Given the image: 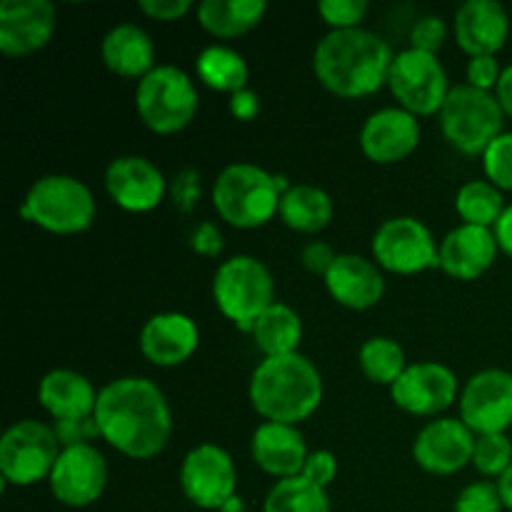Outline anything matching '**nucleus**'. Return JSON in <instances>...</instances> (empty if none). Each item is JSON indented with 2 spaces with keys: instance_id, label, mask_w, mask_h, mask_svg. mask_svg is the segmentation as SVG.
<instances>
[{
  "instance_id": "obj_1",
  "label": "nucleus",
  "mask_w": 512,
  "mask_h": 512,
  "mask_svg": "<svg viewBox=\"0 0 512 512\" xmlns=\"http://www.w3.org/2000/svg\"><path fill=\"white\" fill-rule=\"evenodd\" d=\"M100 438L133 460H150L173 435V413L163 390L148 378H115L98 390L95 405Z\"/></svg>"
},
{
  "instance_id": "obj_2",
  "label": "nucleus",
  "mask_w": 512,
  "mask_h": 512,
  "mask_svg": "<svg viewBox=\"0 0 512 512\" xmlns=\"http://www.w3.org/2000/svg\"><path fill=\"white\" fill-rule=\"evenodd\" d=\"M393 48L388 40L365 28L330 30L313 53L315 78L340 98H365L388 85Z\"/></svg>"
},
{
  "instance_id": "obj_3",
  "label": "nucleus",
  "mask_w": 512,
  "mask_h": 512,
  "mask_svg": "<svg viewBox=\"0 0 512 512\" xmlns=\"http://www.w3.org/2000/svg\"><path fill=\"white\" fill-rule=\"evenodd\" d=\"M250 403L265 423L300 425L323 403L320 370L305 355H280L260 360L248 385Z\"/></svg>"
},
{
  "instance_id": "obj_4",
  "label": "nucleus",
  "mask_w": 512,
  "mask_h": 512,
  "mask_svg": "<svg viewBox=\"0 0 512 512\" xmlns=\"http://www.w3.org/2000/svg\"><path fill=\"white\" fill-rule=\"evenodd\" d=\"M290 185L255 163H233L213 183V208L228 225L253 230L270 223Z\"/></svg>"
},
{
  "instance_id": "obj_5",
  "label": "nucleus",
  "mask_w": 512,
  "mask_h": 512,
  "mask_svg": "<svg viewBox=\"0 0 512 512\" xmlns=\"http://www.w3.org/2000/svg\"><path fill=\"white\" fill-rule=\"evenodd\" d=\"M20 215L53 235H78L93 225L95 195L73 175H43L25 193Z\"/></svg>"
},
{
  "instance_id": "obj_6",
  "label": "nucleus",
  "mask_w": 512,
  "mask_h": 512,
  "mask_svg": "<svg viewBox=\"0 0 512 512\" xmlns=\"http://www.w3.org/2000/svg\"><path fill=\"white\" fill-rule=\"evenodd\" d=\"M213 300L235 328L253 333L255 320L275 303L273 273L253 255H233L215 270Z\"/></svg>"
},
{
  "instance_id": "obj_7",
  "label": "nucleus",
  "mask_w": 512,
  "mask_h": 512,
  "mask_svg": "<svg viewBox=\"0 0 512 512\" xmlns=\"http://www.w3.org/2000/svg\"><path fill=\"white\" fill-rule=\"evenodd\" d=\"M198 88L178 65H158L135 88V110L148 130L173 135L188 128L198 113Z\"/></svg>"
},
{
  "instance_id": "obj_8",
  "label": "nucleus",
  "mask_w": 512,
  "mask_h": 512,
  "mask_svg": "<svg viewBox=\"0 0 512 512\" xmlns=\"http://www.w3.org/2000/svg\"><path fill=\"white\" fill-rule=\"evenodd\" d=\"M438 115L445 140L465 155H483L503 135L505 113L498 98L468 83L450 88Z\"/></svg>"
},
{
  "instance_id": "obj_9",
  "label": "nucleus",
  "mask_w": 512,
  "mask_h": 512,
  "mask_svg": "<svg viewBox=\"0 0 512 512\" xmlns=\"http://www.w3.org/2000/svg\"><path fill=\"white\" fill-rule=\"evenodd\" d=\"M58 438L53 425L40 420H18L10 425L0 440V475L3 485L30 488V485L48 480L60 458Z\"/></svg>"
},
{
  "instance_id": "obj_10",
  "label": "nucleus",
  "mask_w": 512,
  "mask_h": 512,
  "mask_svg": "<svg viewBox=\"0 0 512 512\" xmlns=\"http://www.w3.org/2000/svg\"><path fill=\"white\" fill-rule=\"evenodd\" d=\"M388 88L400 108L413 113L415 118L440 113L450 93L448 73L438 55L415 48L395 53L388 73Z\"/></svg>"
},
{
  "instance_id": "obj_11",
  "label": "nucleus",
  "mask_w": 512,
  "mask_h": 512,
  "mask_svg": "<svg viewBox=\"0 0 512 512\" xmlns=\"http://www.w3.org/2000/svg\"><path fill=\"white\" fill-rule=\"evenodd\" d=\"M373 260L388 273L415 275L440 268V245L423 220L400 215L375 230Z\"/></svg>"
},
{
  "instance_id": "obj_12",
  "label": "nucleus",
  "mask_w": 512,
  "mask_h": 512,
  "mask_svg": "<svg viewBox=\"0 0 512 512\" xmlns=\"http://www.w3.org/2000/svg\"><path fill=\"white\" fill-rule=\"evenodd\" d=\"M180 490L200 510H218L238 495V470L225 448L200 443L180 465Z\"/></svg>"
},
{
  "instance_id": "obj_13",
  "label": "nucleus",
  "mask_w": 512,
  "mask_h": 512,
  "mask_svg": "<svg viewBox=\"0 0 512 512\" xmlns=\"http://www.w3.org/2000/svg\"><path fill=\"white\" fill-rule=\"evenodd\" d=\"M460 420L475 435H500L512 428V373L488 368L475 373L460 393Z\"/></svg>"
},
{
  "instance_id": "obj_14",
  "label": "nucleus",
  "mask_w": 512,
  "mask_h": 512,
  "mask_svg": "<svg viewBox=\"0 0 512 512\" xmlns=\"http://www.w3.org/2000/svg\"><path fill=\"white\" fill-rule=\"evenodd\" d=\"M50 493L65 508L98 503L108 485V463L95 445L65 448L48 478Z\"/></svg>"
},
{
  "instance_id": "obj_15",
  "label": "nucleus",
  "mask_w": 512,
  "mask_h": 512,
  "mask_svg": "<svg viewBox=\"0 0 512 512\" xmlns=\"http://www.w3.org/2000/svg\"><path fill=\"white\" fill-rule=\"evenodd\" d=\"M58 28V10L48 0L0 3V53L28 58L50 43Z\"/></svg>"
},
{
  "instance_id": "obj_16",
  "label": "nucleus",
  "mask_w": 512,
  "mask_h": 512,
  "mask_svg": "<svg viewBox=\"0 0 512 512\" xmlns=\"http://www.w3.org/2000/svg\"><path fill=\"white\" fill-rule=\"evenodd\" d=\"M478 435L460 418H440L425 425L413 443V460L433 475H453L473 463Z\"/></svg>"
},
{
  "instance_id": "obj_17",
  "label": "nucleus",
  "mask_w": 512,
  "mask_h": 512,
  "mask_svg": "<svg viewBox=\"0 0 512 512\" xmlns=\"http://www.w3.org/2000/svg\"><path fill=\"white\" fill-rule=\"evenodd\" d=\"M105 190L118 208L150 213L168 193V180L153 160L143 155H120L105 170Z\"/></svg>"
},
{
  "instance_id": "obj_18",
  "label": "nucleus",
  "mask_w": 512,
  "mask_h": 512,
  "mask_svg": "<svg viewBox=\"0 0 512 512\" xmlns=\"http://www.w3.org/2000/svg\"><path fill=\"white\" fill-rule=\"evenodd\" d=\"M458 378L443 363L408 365L390 388L393 403L410 415H440L458 400Z\"/></svg>"
},
{
  "instance_id": "obj_19",
  "label": "nucleus",
  "mask_w": 512,
  "mask_h": 512,
  "mask_svg": "<svg viewBox=\"0 0 512 512\" xmlns=\"http://www.w3.org/2000/svg\"><path fill=\"white\" fill-rule=\"evenodd\" d=\"M420 145V120L403 108L375 110L360 128V150L378 165H393Z\"/></svg>"
},
{
  "instance_id": "obj_20",
  "label": "nucleus",
  "mask_w": 512,
  "mask_h": 512,
  "mask_svg": "<svg viewBox=\"0 0 512 512\" xmlns=\"http://www.w3.org/2000/svg\"><path fill=\"white\" fill-rule=\"evenodd\" d=\"M140 353L158 368H178L195 355L200 330L190 315L158 313L140 328Z\"/></svg>"
},
{
  "instance_id": "obj_21",
  "label": "nucleus",
  "mask_w": 512,
  "mask_h": 512,
  "mask_svg": "<svg viewBox=\"0 0 512 512\" xmlns=\"http://www.w3.org/2000/svg\"><path fill=\"white\" fill-rule=\"evenodd\" d=\"M453 33L470 58L498 55L510 35V15L498 0H468L455 10Z\"/></svg>"
},
{
  "instance_id": "obj_22",
  "label": "nucleus",
  "mask_w": 512,
  "mask_h": 512,
  "mask_svg": "<svg viewBox=\"0 0 512 512\" xmlns=\"http://www.w3.org/2000/svg\"><path fill=\"white\" fill-rule=\"evenodd\" d=\"M323 280L330 298L350 310L375 308L385 295V278L380 265L355 253L338 255Z\"/></svg>"
},
{
  "instance_id": "obj_23",
  "label": "nucleus",
  "mask_w": 512,
  "mask_h": 512,
  "mask_svg": "<svg viewBox=\"0 0 512 512\" xmlns=\"http://www.w3.org/2000/svg\"><path fill=\"white\" fill-rule=\"evenodd\" d=\"M498 250L493 228L463 223L440 243V268L455 280H475L493 268Z\"/></svg>"
},
{
  "instance_id": "obj_24",
  "label": "nucleus",
  "mask_w": 512,
  "mask_h": 512,
  "mask_svg": "<svg viewBox=\"0 0 512 512\" xmlns=\"http://www.w3.org/2000/svg\"><path fill=\"white\" fill-rule=\"evenodd\" d=\"M250 455L263 473L285 480L303 473L310 450L298 425L263 423L250 440Z\"/></svg>"
},
{
  "instance_id": "obj_25",
  "label": "nucleus",
  "mask_w": 512,
  "mask_h": 512,
  "mask_svg": "<svg viewBox=\"0 0 512 512\" xmlns=\"http://www.w3.org/2000/svg\"><path fill=\"white\" fill-rule=\"evenodd\" d=\"M38 403L55 420L93 418L98 390L78 370L55 368L43 375L38 385Z\"/></svg>"
},
{
  "instance_id": "obj_26",
  "label": "nucleus",
  "mask_w": 512,
  "mask_h": 512,
  "mask_svg": "<svg viewBox=\"0 0 512 512\" xmlns=\"http://www.w3.org/2000/svg\"><path fill=\"white\" fill-rule=\"evenodd\" d=\"M100 58L105 68L120 78L143 80L150 70L158 68L153 38L135 23L113 25L100 43Z\"/></svg>"
},
{
  "instance_id": "obj_27",
  "label": "nucleus",
  "mask_w": 512,
  "mask_h": 512,
  "mask_svg": "<svg viewBox=\"0 0 512 512\" xmlns=\"http://www.w3.org/2000/svg\"><path fill=\"white\" fill-rule=\"evenodd\" d=\"M268 13L265 0H203L195 8L200 28L213 38H240L258 28Z\"/></svg>"
},
{
  "instance_id": "obj_28",
  "label": "nucleus",
  "mask_w": 512,
  "mask_h": 512,
  "mask_svg": "<svg viewBox=\"0 0 512 512\" xmlns=\"http://www.w3.org/2000/svg\"><path fill=\"white\" fill-rule=\"evenodd\" d=\"M333 198L318 185H290L280 198V220L298 233H320L333 220Z\"/></svg>"
},
{
  "instance_id": "obj_29",
  "label": "nucleus",
  "mask_w": 512,
  "mask_h": 512,
  "mask_svg": "<svg viewBox=\"0 0 512 512\" xmlns=\"http://www.w3.org/2000/svg\"><path fill=\"white\" fill-rule=\"evenodd\" d=\"M255 348L265 358H280V355L298 353V345L303 340V320L290 305L275 300L253 325Z\"/></svg>"
},
{
  "instance_id": "obj_30",
  "label": "nucleus",
  "mask_w": 512,
  "mask_h": 512,
  "mask_svg": "<svg viewBox=\"0 0 512 512\" xmlns=\"http://www.w3.org/2000/svg\"><path fill=\"white\" fill-rule=\"evenodd\" d=\"M195 70H198L200 83L218 93H238L248 88L250 68L238 50L228 45H208L195 58Z\"/></svg>"
},
{
  "instance_id": "obj_31",
  "label": "nucleus",
  "mask_w": 512,
  "mask_h": 512,
  "mask_svg": "<svg viewBox=\"0 0 512 512\" xmlns=\"http://www.w3.org/2000/svg\"><path fill=\"white\" fill-rule=\"evenodd\" d=\"M263 512H330L328 490L305 475L278 480L265 495Z\"/></svg>"
},
{
  "instance_id": "obj_32",
  "label": "nucleus",
  "mask_w": 512,
  "mask_h": 512,
  "mask_svg": "<svg viewBox=\"0 0 512 512\" xmlns=\"http://www.w3.org/2000/svg\"><path fill=\"white\" fill-rule=\"evenodd\" d=\"M503 190L490 180H470L455 195V210L463 223L480 225V228H495L500 215L505 213Z\"/></svg>"
},
{
  "instance_id": "obj_33",
  "label": "nucleus",
  "mask_w": 512,
  "mask_h": 512,
  "mask_svg": "<svg viewBox=\"0 0 512 512\" xmlns=\"http://www.w3.org/2000/svg\"><path fill=\"white\" fill-rule=\"evenodd\" d=\"M358 360L360 370H363V375L370 383L388 385V388H393L395 380L408 370L405 350L393 338H383V335H375V338L365 340Z\"/></svg>"
},
{
  "instance_id": "obj_34",
  "label": "nucleus",
  "mask_w": 512,
  "mask_h": 512,
  "mask_svg": "<svg viewBox=\"0 0 512 512\" xmlns=\"http://www.w3.org/2000/svg\"><path fill=\"white\" fill-rule=\"evenodd\" d=\"M473 465L485 478H503L512 465V443L508 433L500 435H478L475 440Z\"/></svg>"
},
{
  "instance_id": "obj_35",
  "label": "nucleus",
  "mask_w": 512,
  "mask_h": 512,
  "mask_svg": "<svg viewBox=\"0 0 512 512\" xmlns=\"http://www.w3.org/2000/svg\"><path fill=\"white\" fill-rule=\"evenodd\" d=\"M485 175L500 190H512V133H503L483 153Z\"/></svg>"
},
{
  "instance_id": "obj_36",
  "label": "nucleus",
  "mask_w": 512,
  "mask_h": 512,
  "mask_svg": "<svg viewBox=\"0 0 512 512\" xmlns=\"http://www.w3.org/2000/svg\"><path fill=\"white\" fill-rule=\"evenodd\" d=\"M370 5L365 0H320L318 13L330 30H353L368 15Z\"/></svg>"
},
{
  "instance_id": "obj_37",
  "label": "nucleus",
  "mask_w": 512,
  "mask_h": 512,
  "mask_svg": "<svg viewBox=\"0 0 512 512\" xmlns=\"http://www.w3.org/2000/svg\"><path fill=\"white\" fill-rule=\"evenodd\" d=\"M503 508L498 485L480 480V483H470L468 488L460 490L453 512H503Z\"/></svg>"
},
{
  "instance_id": "obj_38",
  "label": "nucleus",
  "mask_w": 512,
  "mask_h": 512,
  "mask_svg": "<svg viewBox=\"0 0 512 512\" xmlns=\"http://www.w3.org/2000/svg\"><path fill=\"white\" fill-rule=\"evenodd\" d=\"M170 200H173L175 210L180 213H193L195 205H198L200 193H203V175L195 168H183L173 175V180L168 183Z\"/></svg>"
},
{
  "instance_id": "obj_39",
  "label": "nucleus",
  "mask_w": 512,
  "mask_h": 512,
  "mask_svg": "<svg viewBox=\"0 0 512 512\" xmlns=\"http://www.w3.org/2000/svg\"><path fill=\"white\" fill-rule=\"evenodd\" d=\"M445 40H448V25L440 15H423L410 28V48L423 50V53L438 55Z\"/></svg>"
},
{
  "instance_id": "obj_40",
  "label": "nucleus",
  "mask_w": 512,
  "mask_h": 512,
  "mask_svg": "<svg viewBox=\"0 0 512 512\" xmlns=\"http://www.w3.org/2000/svg\"><path fill=\"white\" fill-rule=\"evenodd\" d=\"M53 430L63 450L80 448V445H93V440L100 438V428L95 415L93 418H78V420H55Z\"/></svg>"
},
{
  "instance_id": "obj_41",
  "label": "nucleus",
  "mask_w": 512,
  "mask_h": 512,
  "mask_svg": "<svg viewBox=\"0 0 512 512\" xmlns=\"http://www.w3.org/2000/svg\"><path fill=\"white\" fill-rule=\"evenodd\" d=\"M500 75H503V68H500L495 55H478V58H470L468 85H473V88L490 93V90L498 88Z\"/></svg>"
},
{
  "instance_id": "obj_42",
  "label": "nucleus",
  "mask_w": 512,
  "mask_h": 512,
  "mask_svg": "<svg viewBox=\"0 0 512 512\" xmlns=\"http://www.w3.org/2000/svg\"><path fill=\"white\" fill-rule=\"evenodd\" d=\"M308 480H313L315 485L328 490V485L333 483L335 475H338V458H335L330 450H313L308 455V463H305L303 473Z\"/></svg>"
},
{
  "instance_id": "obj_43",
  "label": "nucleus",
  "mask_w": 512,
  "mask_h": 512,
  "mask_svg": "<svg viewBox=\"0 0 512 512\" xmlns=\"http://www.w3.org/2000/svg\"><path fill=\"white\" fill-rule=\"evenodd\" d=\"M140 13L148 15L153 20H163V23H173V20L185 18L190 10H195L198 5L193 0H140L138 3Z\"/></svg>"
},
{
  "instance_id": "obj_44",
  "label": "nucleus",
  "mask_w": 512,
  "mask_h": 512,
  "mask_svg": "<svg viewBox=\"0 0 512 512\" xmlns=\"http://www.w3.org/2000/svg\"><path fill=\"white\" fill-rule=\"evenodd\" d=\"M190 248L198 255H205V258H218L220 250H223V233H220L213 220H203L190 233Z\"/></svg>"
},
{
  "instance_id": "obj_45",
  "label": "nucleus",
  "mask_w": 512,
  "mask_h": 512,
  "mask_svg": "<svg viewBox=\"0 0 512 512\" xmlns=\"http://www.w3.org/2000/svg\"><path fill=\"white\" fill-rule=\"evenodd\" d=\"M335 250L330 248L328 243H323V240H315V243H308L303 248V253H300V263H303L305 270H310V273L315 275H328V270L333 268L335 263Z\"/></svg>"
},
{
  "instance_id": "obj_46",
  "label": "nucleus",
  "mask_w": 512,
  "mask_h": 512,
  "mask_svg": "<svg viewBox=\"0 0 512 512\" xmlns=\"http://www.w3.org/2000/svg\"><path fill=\"white\" fill-rule=\"evenodd\" d=\"M228 108H230V115H233L235 120H240V123H250V120L258 118V113H260L258 93L250 88L238 90V93L230 95Z\"/></svg>"
},
{
  "instance_id": "obj_47",
  "label": "nucleus",
  "mask_w": 512,
  "mask_h": 512,
  "mask_svg": "<svg viewBox=\"0 0 512 512\" xmlns=\"http://www.w3.org/2000/svg\"><path fill=\"white\" fill-rule=\"evenodd\" d=\"M495 240H498V248L503 250L508 258H512V205L505 208V213L500 215V220L493 228Z\"/></svg>"
},
{
  "instance_id": "obj_48",
  "label": "nucleus",
  "mask_w": 512,
  "mask_h": 512,
  "mask_svg": "<svg viewBox=\"0 0 512 512\" xmlns=\"http://www.w3.org/2000/svg\"><path fill=\"white\" fill-rule=\"evenodd\" d=\"M495 98H498L503 113L510 115V118H512V65L503 68L500 83H498V88H495Z\"/></svg>"
},
{
  "instance_id": "obj_49",
  "label": "nucleus",
  "mask_w": 512,
  "mask_h": 512,
  "mask_svg": "<svg viewBox=\"0 0 512 512\" xmlns=\"http://www.w3.org/2000/svg\"><path fill=\"white\" fill-rule=\"evenodd\" d=\"M498 490H500V498H503V505L508 510H512V465L508 473L498 480Z\"/></svg>"
},
{
  "instance_id": "obj_50",
  "label": "nucleus",
  "mask_w": 512,
  "mask_h": 512,
  "mask_svg": "<svg viewBox=\"0 0 512 512\" xmlns=\"http://www.w3.org/2000/svg\"><path fill=\"white\" fill-rule=\"evenodd\" d=\"M243 510H245V503H243V498H240V495H233V498H230L228 503L220 508V512H243Z\"/></svg>"
}]
</instances>
